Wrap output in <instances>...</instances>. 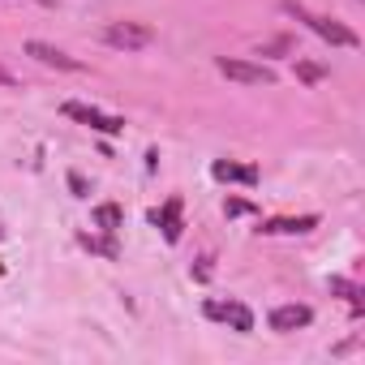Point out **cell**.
<instances>
[{
	"label": "cell",
	"mask_w": 365,
	"mask_h": 365,
	"mask_svg": "<svg viewBox=\"0 0 365 365\" xmlns=\"http://www.w3.org/2000/svg\"><path fill=\"white\" fill-rule=\"evenodd\" d=\"M284 9H288L297 22H305L318 39H327V43H335V48H356V43H361L344 22H335V18H318V14H309L305 5H297V0H284Z\"/></svg>",
	"instance_id": "cell-1"
},
{
	"label": "cell",
	"mask_w": 365,
	"mask_h": 365,
	"mask_svg": "<svg viewBox=\"0 0 365 365\" xmlns=\"http://www.w3.org/2000/svg\"><path fill=\"white\" fill-rule=\"evenodd\" d=\"M215 69H220L228 82H241V86H275V69L254 65V61H228V56H220Z\"/></svg>",
	"instance_id": "cell-2"
},
{
	"label": "cell",
	"mask_w": 365,
	"mask_h": 365,
	"mask_svg": "<svg viewBox=\"0 0 365 365\" xmlns=\"http://www.w3.org/2000/svg\"><path fill=\"white\" fill-rule=\"evenodd\" d=\"M61 112L69 116V120H78V125H86V129H95V133H120L125 129V120L120 116H108V112H99V108H91V103H78V99H69V103H61Z\"/></svg>",
	"instance_id": "cell-3"
},
{
	"label": "cell",
	"mask_w": 365,
	"mask_h": 365,
	"mask_svg": "<svg viewBox=\"0 0 365 365\" xmlns=\"http://www.w3.org/2000/svg\"><path fill=\"white\" fill-rule=\"evenodd\" d=\"M150 39H155V31L142 26V22H112V26H103V43L108 48H120V52H138Z\"/></svg>",
	"instance_id": "cell-4"
},
{
	"label": "cell",
	"mask_w": 365,
	"mask_h": 365,
	"mask_svg": "<svg viewBox=\"0 0 365 365\" xmlns=\"http://www.w3.org/2000/svg\"><path fill=\"white\" fill-rule=\"evenodd\" d=\"M202 314H207L211 322H228L232 331H254V309L241 305V301H207Z\"/></svg>",
	"instance_id": "cell-5"
},
{
	"label": "cell",
	"mask_w": 365,
	"mask_h": 365,
	"mask_svg": "<svg viewBox=\"0 0 365 365\" xmlns=\"http://www.w3.org/2000/svg\"><path fill=\"white\" fill-rule=\"evenodd\" d=\"M180 207H185L180 198H168L159 211H150V224L163 232V241H168V245H176V241H180V228H185V224H180Z\"/></svg>",
	"instance_id": "cell-6"
},
{
	"label": "cell",
	"mask_w": 365,
	"mask_h": 365,
	"mask_svg": "<svg viewBox=\"0 0 365 365\" xmlns=\"http://www.w3.org/2000/svg\"><path fill=\"white\" fill-rule=\"evenodd\" d=\"M26 56H35V61L48 65V69H65V73H78V69H82V61L65 56L61 48H52V43H43V39H31V43H26Z\"/></svg>",
	"instance_id": "cell-7"
},
{
	"label": "cell",
	"mask_w": 365,
	"mask_h": 365,
	"mask_svg": "<svg viewBox=\"0 0 365 365\" xmlns=\"http://www.w3.org/2000/svg\"><path fill=\"white\" fill-rule=\"evenodd\" d=\"M309 322H314V309H309V305H275V309H271V331H279V335L301 331V327H309Z\"/></svg>",
	"instance_id": "cell-8"
},
{
	"label": "cell",
	"mask_w": 365,
	"mask_h": 365,
	"mask_svg": "<svg viewBox=\"0 0 365 365\" xmlns=\"http://www.w3.org/2000/svg\"><path fill=\"white\" fill-rule=\"evenodd\" d=\"M318 228V215H297V220H267L258 232L267 237H301V232H314Z\"/></svg>",
	"instance_id": "cell-9"
},
{
	"label": "cell",
	"mask_w": 365,
	"mask_h": 365,
	"mask_svg": "<svg viewBox=\"0 0 365 365\" xmlns=\"http://www.w3.org/2000/svg\"><path fill=\"white\" fill-rule=\"evenodd\" d=\"M211 176H215V180H237V185H258V168H254V163L215 159V163H211Z\"/></svg>",
	"instance_id": "cell-10"
},
{
	"label": "cell",
	"mask_w": 365,
	"mask_h": 365,
	"mask_svg": "<svg viewBox=\"0 0 365 365\" xmlns=\"http://www.w3.org/2000/svg\"><path fill=\"white\" fill-rule=\"evenodd\" d=\"M78 241H82V250H91V254H99V258H120L116 232H103V237H91V232H82Z\"/></svg>",
	"instance_id": "cell-11"
},
{
	"label": "cell",
	"mask_w": 365,
	"mask_h": 365,
	"mask_svg": "<svg viewBox=\"0 0 365 365\" xmlns=\"http://www.w3.org/2000/svg\"><path fill=\"white\" fill-rule=\"evenodd\" d=\"M95 224H99L103 232H120V228H125V211H120L116 202H103V207H95Z\"/></svg>",
	"instance_id": "cell-12"
},
{
	"label": "cell",
	"mask_w": 365,
	"mask_h": 365,
	"mask_svg": "<svg viewBox=\"0 0 365 365\" xmlns=\"http://www.w3.org/2000/svg\"><path fill=\"white\" fill-rule=\"evenodd\" d=\"M331 292H339V297H348V305H352V314H361V309H365V305H361V297H365V292H361V288H356L352 279H344V275H331Z\"/></svg>",
	"instance_id": "cell-13"
},
{
	"label": "cell",
	"mask_w": 365,
	"mask_h": 365,
	"mask_svg": "<svg viewBox=\"0 0 365 365\" xmlns=\"http://www.w3.org/2000/svg\"><path fill=\"white\" fill-rule=\"evenodd\" d=\"M297 78H301V82H322V78H327V69H322V65L301 61V65H297Z\"/></svg>",
	"instance_id": "cell-14"
},
{
	"label": "cell",
	"mask_w": 365,
	"mask_h": 365,
	"mask_svg": "<svg viewBox=\"0 0 365 365\" xmlns=\"http://www.w3.org/2000/svg\"><path fill=\"white\" fill-rule=\"evenodd\" d=\"M224 215H254V207H250V202H237V198H232V202H224Z\"/></svg>",
	"instance_id": "cell-15"
},
{
	"label": "cell",
	"mask_w": 365,
	"mask_h": 365,
	"mask_svg": "<svg viewBox=\"0 0 365 365\" xmlns=\"http://www.w3.org/2000/svg\"><path fill=\"white\" fill-rule=\"evenodd\" d=\"M69 190H73V194H78V198H86V180H82V176H78V172H69Z\"/></svg>",
	"instance_id": "cell-16"
},
{
	"label": "cell",
	"mask_w": 365,
	"mask_h": 365,
	"mask_svg": "<svg viewBox=\"0 0 365 365\" xmlns=\"http://www.w3.org/2000/svg\"><path fill=\"white\" fill-rule=\"evenodd\" d=\"M9 82H14V78H9V69H5V65H0V86H9Z\"/></svg>",
	"instance_id": "cell-17"
},
{
	"label": "cell",
	"mask_w": 365,
	"mask_h": 365,
	"mask_svg": "<svg viewBox=\"0 0 365 365\" xmlns=\"http://www.w3.org/2000/svg\"><path fill=\"white\" fill-rule=\"evenodd\" d=\"M0 275H5V262H0Z\"/></svg>",
	"instance_id": "cell-18"
}]
</instances>
